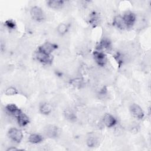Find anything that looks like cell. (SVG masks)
I'll list each match as a JSON object with an SVG mask.
<instances>
[{
    "instance_id": "obj_22",
    "label": "cell",
    "mask_w": 151,
    "mask_h": 151,
    "mask_svg": "<svg viewBox=\"0 0 151 151\" xmlns=\"http://www.w3.org/2000/svg\"><path fill=\"white\" fill-rule=\"evenodd\" d=\"M72 84L76 87H80L83 84V81L80 78H76L71 81Z\"/></svg>"
},
{
    "instance_id": "obj_10",
    "label": "cell",
    "mask_w": 151,
    "mask_h": 151,
    "mask_svg": "<svg viewBox=\"0 0 151 151\" xmlns=\"http://www.w3.org/2000/svg\"><path fill=\"white\" fill-rule=\"evenodd\" d=\"M104 124L107 127H112L114 126L117 123V120L116 118L111 114L109 113H106L103 119Z\"/></svg>"
},
{
    "instance_id": "obj_8",
    "label": "cell",
    "mask_w": 151,
    "mask_h": 151,
    "mask_svg": "<svg viewBox=\"0 0 151 151\" xmlns=\"http://www.w3.org/2000/svg\"><path fill=\"white\" fill-rule=\"evenodd\" d=\"M35 57L38 61L45 64H49L51 63L52 60V58L51 54H47L38 50L36 52Z\"/></svg>"
},
{
    "instance_id": "obj_17",
    "label": "cell",
    "mask_w": 151,
    "mask_h": 151,
    "mask_svg": "<svg viewBox=\"0 0 151 151\" xmlns=\"http://www.w3.org/2000/svg\"><path fill=\"white\" fill-rule=\"evenodd\" d=\"M68 28H69V27L67 24L62 22V23H60L57 27V31L60 35H63L65 34L67 32Z\"/></svg>"
},
{
    "instance_id": "obj_5",
    "label": "cell",
    "mask_w": 151,
    "mask_h": 151,
    "mask_svg": "<svg viewBox=\"0 0 151 151\" xmlns=\"http://www.w3.org/2000/svg\"><path fill=\"white\" fill-rule=\"evenodd\" d=\"M93 57L96 63L100 66H104L107 63V57L103 52L95 51L93 52Z\"/></svg>"
},
{
    "instance_id": "obj_16",
    "label": "cell",
    "mask_w": 151,
    "mask_h": 151,
    "mask_svg": "<svg viewBox=\"0 0 151 151\" xmlns=\"http://www.w3.org/2000/svg\"><path fill=\"white\" fill-rule=\"evenodd\" d=\"M43 140V137L39 134L33 133L29 136L28 142L32 144H38L41 143Z\"/></svg>"
},
{
    "instance_id": "obj_19",
    "label": "cell",
    "mask_w": 151,
    "mask_h": 151,
    "mask_svg": "<svg viewBox=\"0 0 151 151\" xmlns=\"http://www.w3.org/2000/svg\"><path fill=\"white\" fill-rule=\"evenodd\" d=\"M4 93L6 96H14L17 94L18 92L15 87H9L5 89Z\"/></svg>"
},
{
    "instance_id": "obj_23",
    "label": "cell",
    "mask_w": 151,
    "mask_h": 151,
    "mask_svg": "<svg viewBox=\"0 0 151 151\" xmlns=\"http://www.w3.org/2000/svg\"><path fill=\"white\" fill-rule=\"evenodd\" d=\"M18 150V149H17V147H13V146H11V147H9L6 150L7 151H14V150Z\"/></svg>"
},
{
    "instance_id": "obj_12",
    "label": "cell",
    "mask_w": 151,
    "mask_h": 151,
    "mask_svg": "<svg viewBox=\"0 0 151 151\" xmlns=\"http://www.w3.org/2000/svg\"><path fill=\"white\" fill-rule=\"evenodd\" d=\"M111 48V42L107 39H103L97 46V51L103 52V50H109Z\"/></svg>"
},
{
    "instance_id": "obj_15",
    "label": "cell",
    "mask_w": 151,
    "mask_h": 151,
    "mask_svg": "<svg viewBox=\"0 0 151 151\" xmlns=\"http://www.w3.org/2000/svg\"><path fill=\"white\" fill-rule=\"evenodd\" d=\"M39 110L42 114H49L52 111V106L50 104L47 103H42L40 105Z\"/></svg>"
},
{
    "instance_id": "obj_9",
    "label": "cell",
    "mask_w": 151,
    "mask_h": 151,
    "mask_svg": "<svg viewBox=\"0 0 151 151\" xmlns=\"http://www.w3.org/2000/svg\"><path fill=\"white\" fill-rule=\"evenodd\" d=\"M5 109L6 112L11 116L17 118L22 111L14 104H8L6 106Z\"/></svg>"
},
{
    "instance_id": "obj_21",
    "label": "cell",
    "mask_w": 151,
    "mask_h": 151,
    "mask_svg": "<svg viewBox=\"0 0 151 151\" xmlns=\"http://www.w3.org/2000/svg\"><path fill=\"white\" fill-rule=\"evenodd\" d=\"M5 25L9 29H14L16 27V24L12 19L6 20L5 22Z\"/></svg>"
},
{
    "instance_id": "obj_3",
    "label": "cell",
    "mask_w": 151,
    "mask_h": 151,
    "mask_svg": "<svg viewBox=\"0 0 151 151\" xmlns=\"http://www.w3.org/2000/svg\"><path fill=\"white\" fill-rule=\"evenodd\" d=\"M57 48V44L50 42H46L42 44L41 45H40L38 47V50L47 54H51V53L54 50H55Z\"/></svg>"
},
{
    "instance_id": "obj_20",
    "label": "cell",
    "mask_w": 151,
    "mask_h": 151,
    "mask_svg": "<svg viewBox=\"0 0 151 151\" xmlns=\"http://www.w3.org/2000/svg\"><path fill=\"white\" fill-rule=\"evenodd\" d=\"M64 115H65V117H66V119L70 121L74 120L76 119V116L75 114L72 111H71L70 110H65L64 112Z\"/></svg>"
},
{
    "instance_id": "obj_18",
    "label": "cell",
    "mask_w": 151,
    "mask_h": 151,
    "mask_svg": "<svg viewBox=\"0 0 151 151\" xmlns=\"http://www.w3.org/2000/svg\"><path fill=\"white\" fill-rule=\"evenodd\" d=\"M97 139L94 136L88 137L87 140V145L90 147H94L97 143Z\"/></svg>"
},
{
    "instance_id": "obj_1",
    "label": "cell",
    "mask_w": 151,
    "mask_h": 151,
    "mask_svg": "<svg viewBox=\"0 0 151 151\" xmlns=\"http://www.w3.org/2000/svg\"><path fill=\"white\" fill-rule=\"evenodd\" d=\"M31 18L35 21L42 22L45 19V14L42 9L37 6H32L30 9Z\"/></svg>"
},
{
    "instance_id": "obj_4",
    "label": "cell",
    "mask_w": 151,
    "mask_h": 151,
    "mask_svg": "<svg viewBox=\"0 0 151 151\" xmlns=\"http://www.w3.org/2000/svg\"><path fill=\"white\" fill-rule=\"evenodd\" d=\"M130 111L133 116L137 119L141 120L145 116V113L142 109L136 103H133L130 105Z\"/></svg>"
},
{
    "instance_id": "obj_14",
    "label": "cell",
    "mask_w": 151,
    "mask_h": 151,
    "mask_svg": "<svg viewBox=\"0 0 151 151\" xmlns=\"http://www.w3.org/2000/svg\"><path fill=\"white\" fill-rule=\"evenodd\" d=\"M47 5L52 9L61 8L64 5V1L62 0H49L47 2Z\"/></svg>"
},
{
    "instance_id": "obj_6",
    "label": "cell",
    "mask_w": 151,
    "mask_h": 151,
    "mask_svg": "<svg viewBox=\"0 0 151 151\" xmlns=\"http://www.w3.org/2000/svg\"><path fill=\"white\" fill-rule=\"evenodd\" d=\"M123 18L127 28L132 27L134 25L136 19V17L134 13L130 11H127L123 15Z\"/></svg>"
},
{
    "instance_id": "obj_7",
    "label": "cell",
    "mask_w": 151,
    "mask_h": 151,
    "mask_svg": "<svg viewBox=\"0 0 151 151\" xmlns=\"http://www.w3.org/2000/svg\"><path fill=\"white\" fill-rule=\"evenodd\" d=\"M44 134L50 138L56 137L59 134L58 128L52 124L47 125L44 129Z\"/></svg>"
},
{
    "instance_id": "obj_2",
    "label": "cell",
    "mask_w": 151,
    "mask_h": 151,
    "mask_svg": "<svg viewBox=\"0 0 151 151\" xmlns=\"http://www.w3.org/2000/svg\"><path fill=\"white\" fill-rule=\"evenodd\" d=\"M7 134L9 139L16 143H19L23 138L22 131L15 127L9 129L8 131Z\"/></svg>"
},
{
    "instance_id": "obj_13",
    "label": "cell",
    "mask_w": 151,
    "mask_h": 151,
    "mask_svg": "<svg viewBox=\"0 0 151 151\" xmlns=\"http://www.w3.org/2000/svg\"><path fill=\"white\" fill-rule=\"evenodd\" d=\"M18 124L20 126H25L29 122V119L28 116L24 113L22 111L19 114V116L16 118Z\"/></svg>"
},
{
    "instance_id": "obj_11",
    "label": "cell",
    "mask_w": 151,
    "mask_h": 151,
    "mask_svg": "<svg viewBox=\"0 0 151 151\" xmlns=\"http://www.w3.org/2000/svg\"><path fill=\"white\" fill-rule=\"evenodd\" d=\"M113 23L115 27H116L117 28L120 29H124L125 28H127L126 24L124 22L123 17L120 15L115 16L113 18Z\"/></svg>"
}]
</instances>
